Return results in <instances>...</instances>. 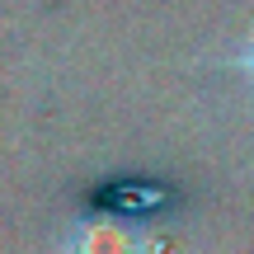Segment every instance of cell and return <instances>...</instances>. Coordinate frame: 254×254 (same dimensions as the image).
<instances>
[{
	"mask_svg": "<svg viewBox=\"0 0 254 254\" xmlns=\"http://www.w3.org/2000/svg\"><path fill=\"white\" fill-rule=\"evenodd\" d=\"M57 254H146V231L109 212H85L66 221Z\"/></svg>",
	"mask_w": 254,
	"mask_h": 254,
	"instance_id": "1",
	"label": "cell"
},
{
	"mask_svg": "<svg viewBox=\"0 0 254 254\" xmlns=\"http://www.w3.org/2000/svg\"><path fill=\"white\" fill-rule=\"evenodd\" d=\"M231 66H236L240 75H250V85H254V33L245 38V43H240V52L231 57Z\"/></svg>",
	"mask_w": 254,
	"mask_h": 254,
	"instance_id": "2",
	"label": "cell"
}]
</instances>
